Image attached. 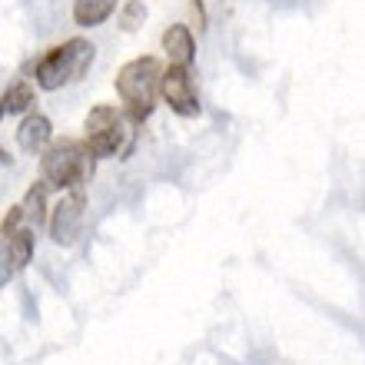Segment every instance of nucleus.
<instances>
[{"mask_svg":"<svg viewBox=\"0 0 365 365\" xmlns=\"http://www.w3.org/2000/svg\"><path fill=\"white\" fill-rule=\"evenodd\" d=\"M160 77H163V63L156 57H133L130 63L120 67L116 73V96L123 100L126 116L133 123H143L146 116L156 110L160 100Z\"/></svg>","mask_w":365,"mask_h":365,"instance_id":"obj_1","label":"nucleus"},{"mask_svg":"<svg viewBox=\"0 0 365 365\" xmlns=\"http://www.w3.org/2000/svg\"><path fill=\"white\" fill-rule=\"evenodd\" d=\"M96 166V156L87 150L83 140H57L50 143L40 156V173L47 186L57 190H83V182H90Z\"/></svg>","mask_w":365,"mask_h":365,"instance_id":"obj_2","label":"nucleus"},{"mask_svg":"<svg viewBox=\"0 0 365 365\" xmlns=\"http://www.w3.org/2000/svg\"><path fill=\"white\" fill-rule=\"evenodd\" d=\"M93 57H96V47L90 40H83V37L63 40L60 47H53L47 57L37 63V70H34L37 87L40 90H63L67 83H77V80H83V73L93 67Z\"/></svg>","mask_w":365,"mask_h":365,"instance_id":"obj_3","label":"nucleus"},{"mask_svg":"<svg viewBox=\"0 0 365 365\" xmlns=\"http://www.w3.org/2000/svg\"><path fill=\"white\" fill-rule=\"evenodd\" d=\"M83 143L96 160H110V156L123 160L133 146V130L126 113L116 106H93L83 120Z\"/></svg>","mask_w":365,"mask_h":365,"instance_id":"obj_4","label":"nucleus"},{"mask_svg":"<svg viewBox=\"0 0 365 365\" xmlns=\"http://www.w3.org/2000/svg\"><path fill=\"white\" fill-rule=\"evenodd\" d=\"M160 96H163L176 116H200V96L190 67H166L160 77Z\"/></svg>","mask_w":365,"mask_h":365,"instance_id":"obj_5","label":"nucleus"},{"mask_svg":"<svg viewBox=\"0 0 365 365\" xmlns=\"http://www.w3.org/2000/svg\"><path fill=\"white\" fill-rule=\"evenodd\" d=\"M83 206H87V196L83 190H70L67 196H60V202L50 212V236L57 246H73L80 236V226H83Z\"/></svg>","mask_w":365,"mask_h":365,"instance_id":"obj_6","label":"nucleus"},{"mask_svg":"<svg viewBox=\"0 0 365 365\" xmlns=\"http://www.w3.org/2000/svg\"><path fill=\"white\" fill-rule=\"evenodd\" d=\"M163 53L170 60V67H190L196 60V40L186 24H173L163 30Z\"/></svg>","mask_w":365,"mask_h":365,"instance_id":"obj_7","label":"nucleus"},{"mask_svg":"<svg viewBox=\"0 0 365 365\" xmlns=\"http://www.w3.org/2000/svg\"><path fill=\"white\" fill-rule=\"evenodd\" d=\"M53 140V123L43 113H30L24 123L17 126V146L24 153H43Z\"/></svg>","mask_w":365,"mask_h":365,"instance_id":"obj_8","label":"nucleus"},{"mask_svg":"<svg viewBox=\"0 0 365 365\" xmlns=\"http://www.w3.org/2000/svg\"><path fill=\"white\" fill-rule=\"evenodd\" d=\"M116 0H77L73 4V20L80 27H100L113 17Z\"/></svg>","mask_w":365,"mask_h":365,"instance_id":"obj_9","label":"nucleus"},{"mask_svg":"<svg viewBox=\"0 0 365 365\" xmlns=\"http://www.w3.org/2000/svg\"><path fill=\"white\" fill-rule=\"evenodd\" d=\"M7 252L10 262H14V272L27 269L30 259H34V230H17L7 236Z\"/></svg>","mask_w":365,"mask_h":365,"instance_id":"obj_10","label":"nucleus"},{"mask_svg":"<svg viewBox=\"0 0 365 365\" xmlns=\"http://www.w3.org/2000/svg\"><path fill=\"white\" fill-rule=\"evenodd\" d=\"M34 87L30 83H10L7 90H4V96H0V110H4V116H17V113H27L30 106H34Z\"/></svg>","mask_w":365,"mask_h":365,"instance_id":"obj_11","label":"nucleus"},{"mask_svg":"<svg viewBox=\"0 0 365 365\" xmlns=\"http://www.w3.org/2000/svg\"><path fill=\"white\" fill-rule=\"evenodd\" d=\"M47 182L40 180V182H34L27 190V196H24V202H20V212H24V220H30V222H43V210H47Z\"/></svg>","mask_w":365,"mask_h":365,"instance_id":"obj_12","label":"nucleus"},{"mask_svg":"<svg viewBox=\"0 0 365 365\" xmlns=\"http://www.w3.org/2000/svg\"><path fill=\"white\" fill-rule=\"evenodd\" d=\"M143 20H146V4L143 0H126L123 10H120V27H123L126 34H133Z\"/></svg>","mask_w":365,"mask_h":365,"instance_id":"obj_13","label":"nucleus"},{"mask_svg":"<svg viewBox=\"0 0 365 365\" xmlns=\"http://www.w3.org/2000/svg\"><path fill=\"white\" fill-rule=\"evenodd\" d=\"M20 222H24V212H20V206H10V212L4 216V222H0V240H7L10 232H17Z\"/></svg>","mask_w":365,"mask_h":365,"instance_id":"obj_14","label":"nucleus"},{"mask_svg":"<svg viewBox=\"0 0 365 365\" xmlns=\"http://www.w3.org/2000/svg\"><path fill=\"white\" fill-rule=\"evenodd\" d=\"M10 279H14V262L7 252V240H0V286H7Z\"/></svg>","mask_w":365,"mask_h":365,"instance_id":"obj_15","label":"nucleus"},{"mask_svg":"<svg viewBox=\"0 0 365 365\" xmlns=\"http://www.w3.org/2000/svg\"><path fill=\"white\" fill-rule=\"evenodd\" d=\"M0 163H7V153H4V150H0Z\"/></svg>","mask_w":365,"mask_h":365,"instance_id":"obj_16","label":"nucleus"},{"mask_svg":"<svg viewBox=\"0 0 365 365\" xmlns=\"http://www.w3.org/2000/svg\"><path fill=\"white\" fill-rule=\"evenodd\" d=\"M0 120H4V110H0Z\"/></svg>","mask_w":365,"mask_h":365,"instance_id":"obj_17","label":"nucleus"}]
</instances>
